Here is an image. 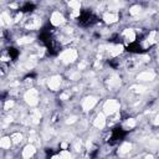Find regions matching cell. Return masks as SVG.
Segmentation results:
<instances>
[{"label": "cell", "mask_w": 159, "mask_h": 159, "mask_svg": "<svg viewBox=\"0 0 159 159\" xmlns=\"http://www.w3.org/2000/svg\"><path fill=\"white\" fill-rule=\"evenodd\" d=\"M121 108V105L117 100H107L103 105V113L107 116H113Z\"/></svg>", "instance_id": "obj_1"}, {"label": "cell", "mask_w": 159, "mask_h": 159, "mask_svg": "<svg viewBox=\"0 0 159 159\" xmlns=\"http://www.w3.org/2000/svg\"><path fill=\"white\" fill-rule=\"evenodd\" d=\"M77 57H78V52H77L75 49H67V50H65V51L60 55L61 61H62L63 63H66V65L75 62V61L77 60Z\"/></svg>", "instance_id": "obj_2"}, {"label": "cell", "mask_w": 159, "mask_h": 159, "mask_svg": "<svg viewBox=\"0 0 159 159\" xmlns=\"http://www.w3.org/2000/svg\"><path fill=\"white\" fill-rule=\"evenodd\" d=\"M24 100L29 106H36L39 103V92H37V90H35V88L28 90L25 96H24Z\"/></svg>", "instance_id": "obj_3"}, {"label": "cell", "mask_w": 159, "mask_h": 159, "mask_svg": "<svg viewBox=\"0 0 159 159\" xmlns=\"http://www.w3.org/2000/svg\"><path fill=\"white\" fill-rule=\"evenodd\" d=\"M96 105H97V98L93 97V96H88V97L84 98V101H82V110H84L85 112H88V111H91Z\"/></svg>", "instance_id": "obj_4"}, {"label": "cell", "mask_w": 159, "mask_h": 159, "mask_svg": "<svg viewBox=\"0 0 159 159\" xmlns=\"http://www.w3.org/2000/svg\"><path fill=\"white\" fill-rule=\"evenodd\" d=\"M61 82H62V78L61 76L56 75V76H52L49 81H47V87L51 90V91H57L61 86Z\"/></svg>", "instance_id": "obj_5"}, {"label": "cell", "mask_w": 159, "mask_h": 159, "mask_svg": "<svg viewBox=\"0 0 159 159\" xmlns=\"http://www.w3.org/2000/svg\"><path fill=\"white\" fill-rule=\"evenodd\" d=\"M50 23L54 26H60V25H62L65 23V16L60 11H54L51 18H50Z\"/></svg>", "instance_id": "obj_6"}, {"label": "cell", "mask_w": 159, "mask_h": 159, "mask_svg": "<svg viewBox=\"0 0 159 159\" xmlns=\"http://www.w3.org/2000/svg\"><path fill=\"white\" fill-rule=\"evenodd\" d=\"M155 78V73L153 71H143L137 76V80L140 82H148V81H153Z\"/></svg>", "instance_id": "obj_7"}, {"label": "cell", "mask_w": 159, "mask_h": 159, "mask_svg": "<svg viewBox=\"0 0 159 159\" xmlns=\"http://www.w3.org/2000/svg\"><path fill=\"white\" fill-rule=\"evenodd\" d=\"M106 123H107V121H106V114L102 112V113H98L97 116H96V118H95V121H93V126L96 127V128H98V129H103L105 127H106Z\"/></svg>", "instance_id": "obj_8"}, {"label": "cell", "mask_w": 159, "mask_h": 159, "mask_svg": "<svg viewBox=\"0 0 159 159\" xmlns=\"http://www.w3.org/2000/svg\"><path fill=\"white\" fill-rule=\"evenodd\" d=\"M123 50H124L123 45H119V44L118 45H113V46L108 47V55H110V57H117L123 52Z\"/></svg>", "instance_id": "obj_9"}, {"label": "cell", "mask_w": 159, "mask_h": 159, "mask_svg": "<svg viewBox=\"0 0 159 159\" xmlns=\"http://www.w3.org/2000/svg\"><path fill=\"white\" fill-rule=\"evenodd\" d=\"M36 153V148L32 145V144H28L24 149H23V158L24 159H30L35 155Z\"/></svg>", "instance_id": "obj_10"}, {"label": "cell", "mask_w": 159, "mask_h": 159, "mask_svg": "<svg viewBox=\"0 0 159 159\" xmlns=\"http://www.w3.org/2000/svg\"><path fill=\"white\" fill-rule=\"evenodd\" d=\"M118 14L117 13H113V11H110V13H106L103 15V20L106 24H114L118 21Z\"/></svg>", "instance_id": "obj_11"}, {"label": "cell", "mask_w": 159, "mask_h": 159, "mask_svg": "<svg viewBox=\"0 0 159 159\" xmlns=\"http://www.w3.org/2000/svg\"><path fill=\"white\" fill-rule=\"evenodd\" d=\"M123 36H124L126 41H127V42H129V44H132V42H134V41H135V32H134L132 29H127V30H124Z\"/></svg>", "instance_id": "obj_12"}, {"label": "cell", "mask_w": 159, "mask_h": 159, "mask_svg": "<svg viewBox=\"0 0 159 159\" xmlns=\"http://www.w3.org/2000/svg\"><path fill=\"white\" fill-rule=\"evenodd\" d=\"M11 16L8 13H3L0 14V26H8L11 24Z\"/></svg>", "instance_id": "obj_13"}, {"label": "cell", "mask_w": 159, "mask_h": 159, "mask_svg": "<svg viewBox=\"0 0 159 159\" xmlns=\"http://www.w3.org/2000/svg\"><path fill=\"white\" fill-rule=\"evenodd\" d=\"M131 150H132V144H131V143H128V142H126V143H123V144L119 147V149H118V154L124 155V154L129 153Z\"/></svg>", "instance_id": "obj_14"}, {"label": "cell", "mask_w": 159, "mask_h": 159, "mask_svg": "<svg viewBox=\"0 0 159 159\" xmlns=\"http://www.w3.org/2000/svg\"><path fill=\"white\" fill-rule=\"evenodd\" d=\"M11 139L10 137H4L0 139V148H3V149H9L11 147Z\"/></svg>", "instance_id": "obj_15"}, {"label": "cell", "mask_w": 159, "mask_h": 159, "mask_svg": "<svg viewBox=\"0 0 159 159\" xmlns=\"http://www.w3.org/2000/svg\"><path fill=\"white\" fill-rule=\"evenodd\" d=\"M157 39H158V32H157L155 30H154V31H150V32H149V36H148V39H147L148 45L155 44V42H157Z\"/></svg>", "instance_id": "obj_16"}, {"label": "cell", "mask_w": 159, "mask_h": 159, "mask_svg": "<svg viewBox=\"0 0 159 159\" xmlns=\"http://www.w3.org/2000/svg\"><path fill=\"white\" fill-rule=\"evenodd\" d=\"M10 139H11V143H14V144H20V143L23 142V134H20V133H14V134L10 137Z\"/></svg>", "instance_id": "obj_17"}, {"label": "cell", "mask_w": 159, "mask_h": 159, "mask_svg": "<svg viewBox=\"0 0 159 159\" xmlns=\"http://www.w3.org/2000/svg\"><path fill=\"white\" fill-rule=\"evenodd\" d=\"M121 85V81H119V78L118 77H112L110 81H108V86L111 88H114V87H118Z\"/></svg>", "instance_id": "obj_18"}, {"label": "cell", "mask_w": 159, "mask_h": 159, "mask_svg": "<svg viewBox=\"0 0 159 159\" xmlns=\"http://www.w3.org/2000/svg\"><path fill=\"white\" fill-rule=\"evenodd\" d=\"M140 10H142V8H140L139 5H133V6L129 9V14H131L132 16H137V15H139Z\"/></svg>", "instance_id": "obj_19"}, {"label": "cell", "mask_w": 159, "mask_h": 159, "mask_svg": "<svg viewBox=\"0 0 159 159\" xmlns=\"http://www.w3.org/2000/svg\"><path fill=\"white\" fill-rule=\"evenodd\" d=\"M135 124H137V122H135V119H134V118H128V119L124 122L123 127L128 129V128H133V127H135Z\"/></svg>", "instance_id": "obj_20"}, {"label": "cell", "mask_w": 159, "mask_h": 159, "mask_svg": "<svg viewBox=\"0 0 159 159\" xmlns=\"http://www.w3.org/2000/svg\"><path fill=\"white\" fill-rule=\"evenodd\" d=\"M58 157H60L61 159H72L71 153H70L68 150H66V149L61 150V152H60V154H58Z\"/></svg>", "instance_id": "obj_21"}, {"label": "cell", "mask_w": 159, "mask_h": 159, "mask_svg": "<svg viewBox=\"0 0 159 159\" xmlns=\"http://www.w3.org/2000/svg\"><path fill=\"white\" fill-rule=\"evenodd\" d=\"M68 5L72 8V10H80V8H81V3L80 2H70Z\"/></svg>", "instance_id": "obj_22"}, {"label": "cell", "mask_w": 159, "mask_h": 159, "mask_svg": "<svg viewBox=\"0 0 159 159\" xmlns=\"http://www.w3.org/2000/svg\"><path fill=\"white\" fill-rule=\"evenodd\" d=\"M31 41H32L31 37H23V39H20V40L18 41V44H19V45H26V44H30Z\"/></svg>", "instance_id": "obj_23"}, {"label": "cell", "mask_w": 159, "mask_h": 159, "mask_svg": "<svg viewBox=\"0 0 159 159\" xmlns=\"http://www.w3.org/2000/svg\"><path fill=\"white\" fill-rule=\"evenodd\" d=\"M132 90H133L134 92H137V93H142V92L145 91V87H143V86H133Z\"/></svg>", "instance_id": "obj_24"}, {"label": "cell", "mask_w": 159, "mask_h": 159, "mask_svg": "<svg viewBox=\"0 0 159 159\" xmlns=\"http://www.w3.org/2000/svg\"><path fill=\"white\" fill-rule=\"evenodd\" d=\"M13 107H14V101H11V100L6 101L5 105H4V110H6V111H9V110L13 108Z\"/></svg>", "instance_id": "obj_25"}, {"label": "cell", "mask_w": 159, "mask_h": 159, "mask_svg": "<svg viewBox=\"0 0 159 159\" xmlns=\"http://www.w3.org/2000/svg\"><path fill=\"white\" fill-rule=\"evenodd\" d=\"M60 98H61V100H63V101L68 100V98H70V92H63V93H61Z\"/></svg>", "instance_id": "obj_26"}, {"label": "cell", "mask_w": 159, "mask_h": 159, "mask_svg": "<svg viewBox=\"0 0 159 159\" xmlns=\"http://www.w3.org/2000/svg\"><path fill=\"white\" fill-rule=\"evenodd\" d=\"M80 15V10H72L71 13V18H77Z\"/></svg>", "instance_id": "obj_27"}, {"label": "cell", "mask_w": 159, "mask_h": 159, "mask_svg": "<svg viewBox=\"0 0 159 159\" xmlns=\"http://www.w3.org/2000/svg\"><path fill=\"white\" fill-rule=\"evenodd\" d=\"M77 119H76V117H71V118H68V121H67V123H73V122H76Z\"/></svg>", "instance_id": "obj_28"}, {"label": "cell", "mask_w": 159, "mask_h": 159, "mask_svg": "<svg viewBox=\"0 0 159 159\" xmlns=\"http://www.w3.org/2000/svg\"><path fill=\"white\" fill-rule=\"evenodd\" d=\"M144 159H154V157H153L152 154H148V155L144 157Z\"/></svg>", "instance_id": "obj_29"}, {"label": "cell", "mask_w": 159, "mask_h": 159, "mask_svg": "<svg viewBox=\"0 0 159 159\" xmlns=\"http://www.w3.org/2000/svg\"><path fill=\"white\" fill-rule=\"evenodd\" d=\"M61 147H62L63 149H66V148H67V143H62V145H61Z\"/></svg>", "instance_id": "obj_30"}, {"label": "cell", "mask_w": 159, "mask_h": 159, "mask_svg": "<svg viewBox=\"0 0 159 159\" xmlns=\"http://www.w3.org/2000/svg\"><path fill=\"white\" fill-rule=\"evenodd\" d=\"M51 159H61V158H60V157H58V155H54V157H52V158H51Z\"/></svg>", "instance_id": "obj_31"}]
</instances>
